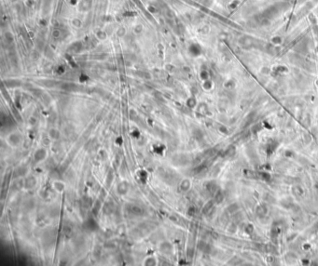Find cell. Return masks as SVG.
<instances>
[{
  "label": "cell",
  "mask_w": 318,
  "mask_h": 266,
  "mask_svg": "<svg viewBox=\"0 0 318 266\" xmlns=\"http://www.w3.org/2000/svg\"><path fill=\"white\" fill-rule=\"evenodd\" d=\"M7 141H9V143L10 145H12V146H16V145H18V144L20 143L21 137H20V135L18 133H12V134H10V135L9 136V138L7 139Z\"/></svg>",
  "instance_id": "6da1fadb"
},
{
  "label": "cell",
  "mask_w": 318,
  "mask_h": 266,
  "mask_svg": "<svg viewBox=\"0 0 318 266\" xmlns=\"http://www.w3.org/2000/svg\"><path fill=\"white\" fill-rule=\"evenodd\" d=\"M47 156V152L45 149H38L35 153V159L37 161H43Z\"/></svg>",
  "instance_id": "7a4b0ae2"
},
{
  "label": "cell",
  "mask_w": 318,
  "mask_h": 266,
  "mask_svg": "<svg viewBox=\"0 0 318 266\" xmlns=\"http://www.w3.org/2000/svg\"><path fill=\"white\" fill-rule=\"evenodd\" d=\"M85 227L90 231H95L98 228V224L93 219H90L85 223Z\"/></svg>",
  "instance_id": "3957f363"
},
{
  "label": "cell",
  "mask_w": 318,
  "mask_h": 266,
  "mask_svg": "<svg viewBox=\"0 0 318 266\" xmlns=\"http://www.w3.org/2000/svg\"><path fill=\"white\" fill-rule=\"evenodd\" d=\"M128 183L126 181H122L120 184L118 185V193L120 195H124L126 193L128 192Z\"/></svg>",
  "instance_id": "277c9868"
},
{
  "label": "cell",
  "mask_w": 318,
  "mask_h": 266,
  "mask_svg": "<svg viewBox=\"0 0 318 266\" xmlns=\"http://www.w3.org/2000/svg\"><path fill=\"white\" fill-rule=\"evenodd\" d=\"M163 243L165 244V247H164V246H162V245L160 246V249H161V252L164 253V254H168L170 252H172L173 247H172L171 244L168 243V246H166V245H167V242H163Z\"/></svg>",
  "instance_id": "5b68a950"
},
{
  "label": "cell",
  "mask_w": 318,
  "mask_h": 266,
  "mask_svg": "<svg viewBox=\"0 0 318 266\" xmlns=\"http://www.w3.org/2000/svg\"><path fill=\"white\" fill-rule=\"evenodd\" d=\"M137 175H138V178H139V180H140V181L141 183H146L147 181V177H149V174H147V172L146 170H140V171H138V173H137Z\"/></svg>",
  "instance_id": "8992f818"
},
{
  "label": "cell",
  "mask_w": 318,
  "mask_h": 266,
  "mask_svg": "<svg viewBox=\"0 0 318 266\" xmlns=\"http://www.w3.org/2000/svg\"><path fill=\"white\" fill-rule=\"evenodd\" d=\"M53 187L58 192H62L64 189V184L62 183V181H55V183H53Z\"/></svg>",
  "instance_id": "52a82bcc"
},
{
  "label": "cell",
  "mask_w": 318,
  "mask_h": 266,
  "mask_svg": "<svg viewBox=\"0 0 318 266\" xmlns=\"http://www.w3.org/2000/svg\"><path fill=\"white\" fill-rule=\"evenodd\" d=\"M157 261H156V259H155L154 257H149V258H147L146 261H145V265H156L157 263Z\"/></svg>",
  "instance_id": "ba28073f"
},
{
  "label": "cell",
  "mask_w": 318,
  "mask_h": 266,
  "mask_svg": "<svg viewBox=\"0 0 318 266\" xmlns=\"http://www.w3.org/2000/svg\"><path fill=\"white\" fill-rule=\"evenodd\" d=\"M154 147H155L154 151H155V153H157V154H161V153L162 154V153H163L164 150H165V147H164L162 144H157V145H154Z\"/></svg>",
  "instance_id": "9c48e42d"
},
{
  "label": "cell",
  "mask_w": 318,
  "mask_h": 266,
  "mask_svg": "<svg viewBox=\"0 0 318 266\" xmlns=\"http://www.w3.org/2000/svg\"><path fill=\"white\" fill-rule=\"evenodd\" d=\"M189 187V180H183V181L180 184V188L182 189L183 191H187Z\"/></svg>",
  "instance_id": "30bf717a"
},
{
  "label": "cell",
  "mask_w": 318,
  "mask_h": 266,
  "mask_svg": "<svg viewBox=\"0 0 318 266\" xmlns=\"http://www.w3.org/2000/svg\"><path fill=\"white\" fill-rule=\"evenodd\" d=\"M50 137L52 138V139H58V138H59V136H60V134H59V132H58L57 130L52 129L50 132Z\"/></svg>",
  "instance_id": "8fae6325"
},
{
  "label": "cell",
  "mask_w": 318,
  "mask_h": 266,
  "mask_svg": "<svg viewBox=\"0 0 318 266\" xmlns=\"http://www.w3.org/2000/svg\"><path fill=\"white\" fill-rule=\"evenodd\" d=\"M116 144L117 145H121L123 143V139H122V137H118L117 139H116Z\"/></svg>",
  "instance_id": "7c38bea8"
}]
</instances>
